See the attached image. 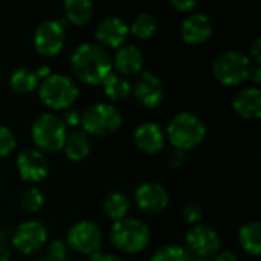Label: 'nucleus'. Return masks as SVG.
<instances>
[{
    "instance_id": "nucleus-17",
    "label": "nucleus",
    "mask_w": 261,
    "mask_h": 261,
    "mask_svg": "<svg viewBox=\"0 0 261 261\" xmlns=\"http://www.w3.org/2000/svg\"><path fill=\"white\" fill-rule=\"evenodd\" d=\"M133 141L136 147L144 153H158L165 145V133L159 124L145 121L136 127L133 133Z\"/></svg>"
},
{
    "instance_id": "nucleus-19",
    "label": "nucleus",
    "mask_w": 261,
    "mask_h": 261,
    "mask_svg": "<svg viewBox=\"0 0 261 261\" xmlns=\"http://www.w3.org/2000/svg\"><path fill=\"white\" fill-rule=\"evenodd\" d=\"M234 110L248 119H257L261 115V92L258 87H245L232 98Z\"/></svg>"
},
{
    "instance_id": "nucleus-8",
    "label": "nucleus",
    "mask_w": 261,
    "mask_h": 261,
    "mask_svg": "<svg viewBox=\"0 0 261 261\" xmlns=\"http://www.w3.org/2000/svg\"><path fill=\"white\" fill-rule=\"evenodd\" d=\"M66 245L80 254L92 255L98 252L102 245V231L90 220H80L69 228Z\"/></svg>"
},
{
    "instance_id": "nucleus-18",
    "label": "nucleus",
    "mask_w": 261,
    "mask_h": 261,
    "mask_svg": "<svg viewBox=\"0 0 261 261\" xmlns=\"http://www.w3.org/2000/svg\"><path fill=\"white\" fill-rule=\"evenodd\" d=\"M112 64L115 66V70L124 76L135 75V73H139L142 70L144 54L135 44H122L116 50Z\"/></svg>"
},
{
    "instance_id": "nucleus-41",
    "label": "nucleus",
    "mask_w": 261,
    "mask_h": 261,
    "mask_svg": "<svg viewBox=\"0 0 261 261\" xmlns=\"http://www.w3.org/2000/svg\"><path fill=\"white\" fill-rule=\"evenodd\" d=\"M191 261H210V260H206V258H197V260H191Z\"/></svg>"
},
{
    "instance_id": "nucleus-42",
    "label": "nucleus",
    "mask_w": 261,
    "mask_h": 261,
    "mask_svg": "<svg viewBox=\"0 0 261 261\" xmlns=\"http://www.w3.org/2000/svg\"><path fill=\"white\" fill-rule=\"evenodd\" d=\"M32 261H44V260H32Z\"/></svg>"
},
{
    "instance_id": "nucleus-32",
    "label": "nucleus",
    "mask_w": 261,
    "mask_h": 261,
    "mask_svg": "<svg viewBox=\"0 0 261 261\" xmlns=\"http://www.w3.org/2000/svg\"><path fill=\"white\" fill-rule=\"evenodd\" d=\"M81 115H83V113H81L78 109H72V107H69V109H66V110H64L61 121L64 122V125H66V127H67V125H70V127H76L78 124H81Z\"/></svg>"
},
{
    "instance_id": "nucleus-28",
    "label": "nucleus",
    "mask_w": 261,
    "mask_h": 261,
    "mask_svg": "<svg viewBox=\"0 0 261 261\" xmlns=\"http://www.w3.org/2000/svg\"><path fill=\"white\" fill-rule=\"evenodd\" d=\"M44 205V194L37 187H29L21 194V206L28 213H37Z\"/></svg>"
},
{
    "instance_id": "nucleus-30",
    "label": "nucleus",
    "mask_w": 261,
    "mask_h": 261,
    "mask_svg": "<svg viewBox=\"0 0 261 261\" xmlns=\"http://www.w3.org/2000/svg\"><path fill=\"white\" fill-rule=\"evenodd\" d=\"M17 145V139L11 128L0 124V158L9 156Z\"/></svg>"
},
{
    "instance_id": "nucleus-29",
    "label": "nucleus",
    "mask_w": 261,
    "mask_h": 261,
    "mask_svg": "<svg viewBox=\"0 0 261 261\" xmlns=\"http://www.w3.org/2000/svg\"><path fill=\"white\" fill-rule=\"evenodd\" d=\"M44 261H69L67 245L63 240H54L49 243Z\"/></svg>"
},
{
    "instance_id": "nucleus-13",
    "label": "nucleus",
    "mask_w": 261,
    "mask_h": 261,
    "mask_svg": "<svg viewBox=\"0 0 261 261\" xmlns=\"http://www.w3.org/2000/svg\"><path fill=\"white\" fill-rule=\"evenodd\" d=\"M17 171L26 182H41L49 173V162L38 148H24L17 156Z\"/></svg>"
},
{
    "instance_id": "nucleus-4",
    "label": "nucleus",
    "mask_w": 261,
    "mask_h": 261,
    "mask_svg": "<svg viewBox=\"0 0 261 261\" xmlns=\"http://www.w3.org/2000/svg\"><path fill=\"white\" fill-rule=\"evenodd\" d=\"M78 93L80 90L76 83L70 76L61 73H50L41 81V84H38L40 99L55 110L69 109L76 101Z\"/></svg>"
},
{
    "instance_id": "nucleus-15",
    "label": "nucleus",
    "mask_w": 261,
    "mask_h": 261,
    "mask_svg": "<svg viewBox=\"0 0 261 261\" xmlns=\"http://www.w3.org/2000/svg\"><path fill=\"white\" fill-rule=\"evenodd\" d=\"M128 24L116 15H109L102 18L95 31L96 40L101 43V47H112L119 49L128 35Z\"/></svg>"
},
{
    "instance_id": "nucleus-24",
    "label": "nucleus",
    "mask_w": 261,
    "mask_h": 261,
    "mask_svg": "<svg viewBox=\"0 0 261 261\" xmlns=\"http://www.w3.org/2000/svg\"><path fill=\"white\" fill-rule=\"evenodd\" d=\"M63 9L69 21L83 26L93 15V3L90 0H67L63 3Z\"/></svg>"
},
{
    "instance_id": "nucleus-16",
    "label": "nucleus",
    "mask_w": 261,
    "mask_h": 261,
    "mask_svg": "<svg viewBox=\"0 0 261 261\" xmlns=\"http://www.w3.org/2000/svg\"><path fill=\"white\" fill-rule=\"evenodd\" d=\"M182 38L190 44H200L210 40L213 34V23L203 12H193L184 18L180 26Z\"/></svg>"
},
{
    "instance_id": "nucleus-11",
    "label": "nucleus",
    "mask_w": 261,
    "mask_h": 261,
    "mask_svg": "<svg viewBox=\"0 0 261 261\" xmlns=\"http://www.w3.org/2000/svg\"><path fill=\"white\" fill-rule=\"evenodd\" d=\"M64 26L58 20L41 21L34 32V46L37 52L46 57L57 55L64 46Z\"/></svg>"
},
{
    "instance_id": "nucleus-2",
    "label": "nucleus",
    "mask_w": 261,
    "mask_h": 261,
    "mask_svg": "<svg viewBox=\"0 0 261 261\" xmlns=\"http://www.w3.org/2000/svg\"><path fill=\"white\" fill-rule=\"evenodd\" d=\"M167 136L174 148L188 151L199 147L206 136L205 122L191 112L174 115L167 125Z\"/></svg>"
},
{
    "instance_id": "nucleus-35",
    "label": "nucleus",
    "mask_w": 261,
    "mask_h": 261,
    "mask_svg": "<svg viewBox=\"0 0 261 261\" xmlns=\"http://www.w3.org/2000/svg\"><path fill=\"white\" fill-rule=\"evenodd\" d=\"M196 5H197L196 0H171V6L176 8V9L180 11V12L191 11Z\"/></svg>"
},
{
    "instance_id": "nucleus-27",
    "label": "nucleus",
    "mask_w": 261,
    "mask_h": 261,
    "mask_svg": "<svg viewBox=\"0 0 261 261\" xmlns=\"http://www.w3.org/2000/svg\"><path fill=\"white\" fill-rule=\"evenodd\" d=\"M150 261H191V254L182 246L167 245L159 248L151 255Z\"/></svg>"
},
{
    "instance_id": "nucleus-14",
    "label": "nucleus",
    "mask_w": 261,
    "mask_h": 261,
    "mask_svg": "<svg viewBox=\"0 0 261 261\" xmlns=\"http://www.w3.org/2000/svg\"><path fill=\"white\" fill-rule=\"evenodd\" d=\"M138 206L150 214L162 213L170 203V194L164 185L158 182H144L135 191Z\"/></svg>"
},
{
    "instance_id": "nucleus-33",
    "label": "nucleus",
    "mask_w": 261,
    "mask_h": 261,
    "mask_svg": "<svg viewBox=\"0 0 261 261\" xmlns=\"http://www.w3.org/2000/svg\"><path fill=\"white\" fill-rule=\"evenodd\" d=\"M185 151L182 150H177V148H173L170 156H168V165L171 168H180L184 164H185Z\"/></svg>"
},
{
    "instance_id": "nucleus-38",
    "label": "nucleus",
    "mask_w": 261,
    "mask_h": 261,
    "mask_svg": "<svg viewBox=\"0 0 261 261\" xmlns=\"http://www.w3.org/2000/svg\"><path fill=\"white\" fill-rule=\"evenodd\" d=\"M213 261H239V257L236 252L232 251H219L216 255H214V260Z\"/></svg>"
},
{
    "instance_id": "nucleus-21",
    "label": "nucleus",
    "mask_w": 261,
    "mask_h": 261,
    "mask_svg": "<svg viewBox=\"0 0 261 261\" xmlns=\"http://www.w3.org/2000/svg\"><path fill=\"white\" fill-rule=\"evenodd\" d=\"M67 159L73 161V162H80L84 158H87V154L90 153V139L89 135L81 132H73L66 138L64 147H63Z\"/></svg>"
},
{
    "instance_id": "nucleus-7",
    "label": "nucleus",
    "mask_w": 261,
    "mask_h": 261,
    "mask_svg": "<svg viewBox=\"0 0 261 261\" xmlns=\"http://www.w3.org/2000/svg\"><path fill=\"white\" fill-rule=\"evenodd\" d=\"M252 61L240 50H226L213 63L214 76L225 86H237L249 78Z\"/></svg>"
},
{
    "instance_id": "nucleus-43",
    "label": "nucleus",
    "mask_w": 261,
    "mask_h": 261,
    "mask_svg": "<svg viewBox=\"0 0 261 261\" xmlns=\"http://www.w3.org/2000/svg\"><path fill=\"white\" fill-rule=\"evenodd\" d=\"M0 190H2V188H0Z\"/></svg>"
},
{
    "instance_id": "nucleus-6",
    "label": "nucleus",
    "mask_w": 261,
    "mask_h": 261,
    "mask_svg": "<svg viewBox=\"0 0 261 261\" xmlns=\"http://www.w3.org/2000/svg\"><path fill=\"white\" fill-rule=\"evenodd\" d=\"M34 144L40 151H60L67 138V127L60 116L54 113L40 115L31 127Z\"/></svg>"
},
{
    "instance_id": "nucleus-25",
    "label": "nucleus",
    "mask_w": 261,
    "mask_h": 261,
    "mask_svg": "<svg viewBox=\"0 0 261 261\" xmlns=\"http://www.w3.org/2000/svg\"><path fill=\"white\" fill-rule=\"evenodd\" d=\"M159 29V18L151 14V12H139L132 24L128 26V31L138 37V38H142V40H147V38H151Z\"/></svg>"
},
{
    "instance_id": "nucleus-26",
    "label": "nucleus",
    "mask_w": 261,
    "mask_h": 261,
    "mask_svg": "<svg viewBox=\"0 0 261 261\" xmlns=\"http://www.w3.org/2000/svg\"><path fill=\"white\" fill-rule=\"evenodd\" d=\"M40 84V78L37 76L35 70L28 67L15 69L9 76V86L17 93H29L35 90Z\"/></svg>"
},
{
    "instance_id": "nucleus-39",
    "label": "nucleus",
    "mask_w": 261,
    "mask_h": 261,
    "mask_svg": "<svg viewBox=\"0 0 261 261\" xmlns=\"http://www.w3.org/2000/svg\"><path fill=\"white\" fill-rule=\"evenodd\" d=\"M249 78L255 83V84H258L261 80V67L260 64H252L251 66V70H249Z\"/></svg>"
},
{
    "instance_id": "nucleus-23",
    "label": "nucleus",
    "mask_w": 261,
    "mask_h": 261,
    "mask_svg": "<svg viewBox=\"0 0 261 261\" xmlns=\"http://www.w3.org/2000/svg\"><path fill=\"white\" fill-rule=\"evenodd\" d=\"M101 206H102V211L106 213V216L116 222L127 216L128 208H130V200L124 193L112 191L102 199Z\"/></svg>"
},
{
    "instance_id": "nucleus-3",
    "label": "nucleus",
    "mask_w": 261,
    "mask_h": 261,
    "mask_svg": "<svg viewBox=\"0 0 261 261\" xmlns=\"http://www.w3.org/2000/svg\"><path fill=\"white\" fill-rule=\"evenodd\" d=\"M150 228L136 217H124L116 220L110 229L112 243L122 252L136 254L144 251L150 243Z\"/></svg>"
},
{
    "instance_id": "nucleus-5",
    "label": "nucleus",
    "mask_w": 261,
    "mask_h": 261,
    "mask_svg": "<svg viewBox=\"0 0 261 261\" xmlns=\"http://www.w3.org/2000/svg\"><path fill=\"white\" fill-rule=\"evenodd\" d=\"M83 132L95 136H109L116 133L122 125L121 112L109 102H96L81 115Z\"/></svg>"
},
{
    "instance_id": "nucleus-22",
    "label": "nucleus",
    "mask_w": 261,
    "mask_h": 261,
    "mask_svg": "<svg viewBox=\"0 0 261 261\" xmlns=\"http://www.w3.org/2000/svg\"><path fill=\"white\" fill-rule=\"evenodd\" d=\"M239 240H240V245L242 248L257 257L260 255L261 252V225L258 222H248L245 223L240 231H239Z\"/></svg>"
},
{
    "instance_id": "nucleus-40",
    "label": "nucleus",
    "mask_w": 261,
    "mask_h": 261,
    "mask_svg": "<svg viewBox=\"0 0 261 261\" xmlns=\"http://www.w3.org/2000/svg\"><path fill=\"white\" fill-rule=\"evenodd\" d=\"M35 73H37L38 78H43V80H44V78H47L52 72H50V67H49V66H40V67L35 70Z\"/></svg>"
},
{
    "instance_id": "nucleus-12",
    "label": "nucleus",
    "mask_w": 261,
    "mask_h": 261,
    "mask_svg": "<svg viewBox=\"0 0 261 261\" xmlns=\"http://www.w3.org/2000/svg\"><path fill=\"white\" fill-rule=\"evenodd\" d=\"M132 92L136 99L148 109L158 107L165 96L164 84L153 72H141L132 84Z\"/></svg>"
},
{
    "instance_id": "nucleus-31",
    "label": "nucleus",
    "mask_w": 261,
    "mask_h": 261,
    "mask_svg": "<svg viewBox=\"0 0 261 261\" xmlns=\"http://www.w3.org/2000/svg\"><path fill=\"white\" fill-rule=\"evenodd\" d=\"M184 219L190 225H199L203 219V208L199 203H188L184 208Z\"/></svg>"
},
{
    "instance_id": "nucleus-34",
    "label": "nucleus",
    "mask_w": 261,
    "mask_h": 261,
    "mask_svg": "<svg viewBox=\"0 0 261 261\" xmlns=\"http://www.w3.org/2000/svg\"><path fill=\"white\" fill-rule=\"evenodd\" d=\"M11 258V245L5 231L0 229V261H9Z\"/></svg>"
},
{
    "instance_id": "nucleus-37",
    "label": "nucleus",
    "mask_w": 261,
    "mask_h": 261,
    "mask_svg": "<svg viewBox=\"0 0 261 261\" xmlns=\"http://www.w3.org/2000/svg\"><path fill=\"white\" fill-rule=\"evenodd\" d=\"M249 58H252V61L255 63V64H260L261 63V40L260 38H257L254 43H252V46H251V57Z\"/></svg>"
},
{
    "instance_id": "nucleus-9",
    "label": "nucleus",
    "mask_w": 261,
    "mask_h": 261,
    "mask_svg": "<svg viewBox=\"0 0 261 261\" xmlns=\"http://www.w3.org/2000/svg\"><path fill=\"white\" fill-rule=\"evenodd\" d=\"M47 242V229L38 220H28L20 223L12 231L11 243L21 254H34L40 251Z\"/></svg>"
},
{
    "instance_id": "nucleus-1",
    "label": "nucleus",
    "mask_w": 261,
    "mask_h": 261,
    "mask_svg": "<svg viewBox=\"0 0 261 261\" xmlns=\"http://www.w3.org/2000/svg\"><path fill=\"white\" fill-rule=\"evenodd\" d=\"M70 66L73 73L87 84H101L113 70L109 52L93 43H83L76 46L70 55Z\"/></svg>"
},
{
    "instance_id": "nucleus-20",
    "label": "nucleus",
    "mask_w": 261,
    "mask_h": 261,
    "mask_svg": "<svg viewBox=\"0 0 261 261\" xmlns=\"http://www.w3.org/2000/svg\"><path fill=\"white\" fill-rule=\"evenodd\" d=\"M102 87L106 95L112 101H122L132 93V83L127 80V76L118 73L116 70H112L104 80H102Z\"/></svg>"
},
{
    "instance_id": "nucleus-10",
    "label": "nucleus",
    "mask_w": 261,
    "mask_h": 261,
    "mask_svg": "<svg viewBox=\"0 0 261 261\" xmlns=\"http://www.w3.org/2000/svg\"><path fill=\"white\" fill-rule=\"evenodd\" d=\"M185 243L190 249V254H194L199 258H206L220 251L222 237L214 228L199 223L187 232Z\"/></svg>"
},
{
    "instance_id": "nucleus-36",
    "label": "nucleus",
    "mask_w": 261,
    "mask_h": 261,
    "mask_svg": "<svg viewBox=\"0 0 261 261\" xmlns=\"http://www.w3.org/2000/svg\"><path fill=\"white\" fill-rule=\"evenodd\" d=\"M90 261H125L122 257L115 255V254H102V252H95L92 255H89Z\"/></svg>"
}]
</instances>
